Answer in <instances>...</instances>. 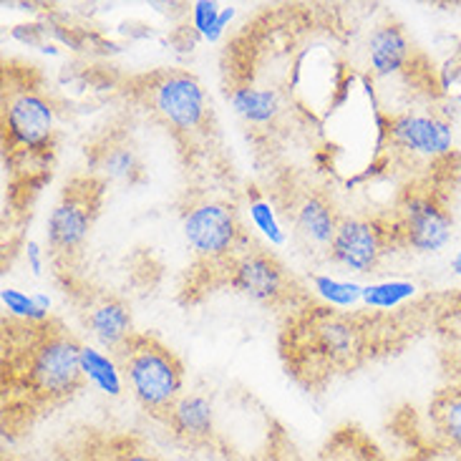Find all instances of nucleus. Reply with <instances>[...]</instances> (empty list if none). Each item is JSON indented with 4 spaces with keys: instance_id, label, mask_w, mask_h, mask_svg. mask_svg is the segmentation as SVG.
I'll return each mask as SVG.
<instances>
[{
    "instance_id": "20e7f679",
    "label": "nucleus",
    "mask_w": 461,
    "mask_h": 461,
    "mask_svg": "<svg viewBox=\"0 0 461 461\" xmlns=\"http://www.w3.org/2000/svg\"><path fill=\"white\" fill-rule=\"evenodd\" d=\"M388 225L393 245L416 252H437L451 240L454 214L438 189L409 187L401 194L399 207Z\"/></svg>"
},
{
    "instance_id": "423d86ee",
    "label": "nucleus",
    "mask_w": 461,
    "mask_h": 461,
    "mask_svg": "<svg viewBox=\"0 0 461 461\" xmlns=\"http://www.w3.org/2000/svg\"><path fill=\"white\" fill-rule=\"evenodd\" d=\"M104 187L106 185L91 172L74 176L63 187L61 200L56 202L49 217V248L56 260L71 258L86 242L91 227L99 217Z\"/></svg>"
},
{
    "instance_id": "aec40b11",
    "label": "nucleus",
    "mask_w": 461,
    "mask_h": 461,
    "mask_svg": "<svg viewBox=\"0 0 461 461\" xmlns=\"http://www.w3.org/2000/svg\"><path fill=\"white\" fill-rule=\"evenodd\" d=\"M413 285L409 283H391V285H375L363 290V298L368 305H378V308H391L406 295H411Z\"/></svg>"
},
{
    "instance_id": "4468645a",
    "label": "nucleus",
    "mask_w": 461,
    "mask_h": 461,
    "mask_svg": "<svg viewBox=\"0 0 461 461\" xmlns=\"http://www.w3.org/2000/svg\"><path fill=\"white\" fill-rule=\"evenodd\" d=\"M164 421L179 441L192 444V447H204L210 444L214 431L212 403L200 393H185L172 406V411L167 413Z\"/></svg>"
},
{
    "instance_id": "7ed1b4c3",
    "label": "nucleus",
    "mask_w": 461,
    "mask_h": 461,
    "mask_svg": "<svg viewBox=\"0 0 461 461\" xmlns=\"http://www.w3.org/2000/svg\"><path fill=\"white\" fill-rule=\"evenodd\" d=\"M113 358L139 406L164 421L172 406L185 396V368L175 350L167 348L157 338L134 333L113 353Z\"/></svg>"
},
{
    "instance_id": "39448f33",
    "label": "nucleus",
    "mask_w": 461,
    "mask_h": 461,
    "mask_svg": "<svg viewBox=\"0 0 461 461\" xmlns=\"http://www.w3.org/2000/svg\"><path fill=\"white\" fill-rule=\"evenodd\" d=\"M185 237L189 249L204 265L220 267H227L248 248V237L242 232L237 210L222 200L194 202L185 212Z\"/></svg>"
},
{
    "instance_id": "9d476101",
    "label": "nucleus",
    "mask_w": 461,
    "mask_h": 461,
    "mask_svg": "<svg viewBox=\"0 0 461 461\" xmlns=\"http://www.w3.org/2000/svg\"><path fill=\"white\" fill-rule=\"evenodd\" d=\"M393 245L391 225L374 217H340L328 258L350 273H371Z\"/></svg>"
},
{
    "instance_id": "1a4fd4ad",
    "label": "nucleus",
    "mask_w": 461,
    "mask_h": 461,
    "mask_svg": "<svg viewBox=\"0 0 461 461\" xmlns=\"http://www.w3.org/2000/svg\"><path fill=\"white\" fill-rule=\"evenodd\" d=\"M388 141L406 162L441 164L454 147V129L437 112H406L388 122Z\"/></svg>"
},
{
    "instance_id": "f257e3e1",
    "label": "nucleus",
    "mask_w": 461,
    "mask_h": 461,
    "mask_svg": "<svg viewBox=\"0 0 461 461\" xmlns=\"http://www.w3.org/2000/svg\"><path fill=\"white\" fill-rule=\"evenodd\" d=\"M11 386H18L33 406H56L84 386L81 346L61 323L28 325L25 346L5 366Z\"/></svg>"
},
{
    "instance_id": "a878e982",
    "label": "nucleus",
    "mask_w": 461,
    "mask_h": 461,
    "mask_svg": "<svg viewBox=\"0 0 461 461\" xmlns=\"http://www.w3.org/2000/svg\"><path fill=\"white\" fill-rule=\"evenodd\" d=\"M454 270H456V275H461V252L456 255V260H454Z\"/></svg>"
},
{
    "instance_id": "4be33fe9",
    "label": "nucleus",
    "mask_w": 461,
    "mask_h": 461,
    "mask_svg": "<svg viewBox=\"0 0 461 461\" xmlns=\"http://www.w3.org/2000/svg\"><path fill=\"white\" fill-rule=\"evenodd\" d=\"M230 15H232V11H225L222 15H217V8H214L212 3H197V5H194V25H197L207 38L217 36V33L222 31V25H225V21Z\"/></svg>"
},
{
    "instance_id": "393cba45",
    "label": "nucleus",
    "mask_w": 461,
    "mask_h": 461,
    "mask_svg": "<svg viewBox=\"0 0 461 461\" xmlns=\"http://www.w3.org/2000/svg\"><path fill=\"white\" fill-rule=\"evenodd\" d=\"M59 461H104V451H71V454H66V456H61Z\"/></svg>"
},
{
    "instance_id": "f3484780",
    "label": "nucleus",
    "mask_w": 461,
    "mask_h": 461,
    "mask_svg": "<svg viewBox=\"0 0 461 461\" xmlns=\"http://www.w3.org/2000/svg\"><path fill=\"white\" fill-rule=\"evenodd\" d=\"M429 411L437 437L449 449L461 451V384L438 391Z\"/></svg>"
},
{
    "instance_id": "dca6fc26",
    "label": "nucleus",
    "mask_w": 461,
    "mask_h": 461,
    "mask_svg": "<svg viewBox=\"0 0 461 461\" xmlns=\"http://www.w3.org/2000/svg\"><path fill=\"white\" fill-rule=\"evenodd\" d=\"M227 96H230V104L235 106V112L252 124H270L283 112V104H280V96L275 88L240 84V86L230 88Z\"/></svg>"
},
{
    "instance_id": "5701e85b",
    "label": "nucleus",
    "mask_w": 461,
    "mask_h": 461,
    "mask_svg": "<svg viewBox=\"0 0 461 461\" xmlns=\"http://www.w3.org/2000/svg\"><path fill=\"white\" fill-rule=\"evenodd\" d=\"M315 287H318L321 295H325L336 305H350L356 300V295H358V287L356 285L336 283V280H328V277H315Z\"/></svg>"
},
{
    "instance_id": "6e6552de",
    "label": "nucleus",
    "mask_w": 461,
    "mask_h": 461,
    "mask_svg": "<svg viewBox=\"0 0 461 461\" xmlns=\"http://www.w3.org/2000/svg\"><path fill=\"white\" fill-rule=\"evenodd\" d=\"M227 283L240 295L255 300L260 305H283L295 295V283L285 265L273 252L262 248H245L225 267Z\"/></svg>"
},
{
    "instance_id": "9b49d317",
    "label": "nucleus",
    "mask_w": 461,
    "mask_h": 461,
    "mask_svg": "<svg viewBox=\"0 0 461 461\" xmlns=\"http://www.w3.org/2000/svg\"><path fill=\"white\" fill-rule=\"evenodd\" d=\"M84 323L91 330V336L99 340L106 350H116L124 346L129 338L134 336L131 311L124 300L116 295H96L84 305Z\"/></svg>"
},
{
    "instance_id": "ddd939ff",
    "label": "nucleus",
    "mask_w": 461,
    "mask_h": 461,
    "mask_svg": "<svg viewBox=\"0 0 461 461\" xmlns=\"http://www.w3.org/2000/svg\"><path fill=\"white\" fill-rule=\"evenodd\" d=\"M91 175L99 176L101 182H119V185H134L141 176L137 147L126 134H106L99 144L91 149L88 157Z\"/></svg>"
},
{
    "instance_id": "412c9836",
    "label": "nucleus",
    "mask_w": 461,
    "mask_h": 461,
    "mask_svg": "<svg viewBox=\"0 0 461 461\" xmlns=\"http://www.w3.org/2000/svg\"><path fill=\"white\" fill-rule=\"evenodd\" d=\"M3 303L5 308L15 315H21L25 321H33V323H41V321H49V315L43 308H38L36 303L31 298L21 295L18 290H3Z\"/></svg>"
},
{
    "instance_id": "6ab92c4d",
    "label": "nucleus",
    "mask_w": 461,
    "mask_h": 461,
    "mask_svg": "<svg viewBox=\"0 0 461 461\" xmlns=\"http://www.w3.org/2000/svg\"><path fill=\"white\" fill-rule=\"evenodd\" d=\"M104 461H162L147 447H141L131 438H119L104 449Z\"/></svg>"
},
{
    "instance_id": "0eeeda50",
    "label": "nucleus",
    "mask_w": 461,
    "mask_h": 461,
    "mask_svg": "<svg viewBox=\"0 0 461 461\" xmlns=\"http://www.w3.org/2000/svg\"><path fill=\"white\" fill-rule=\"evenodd\" d=\"M141 96L149 112L176 134L200 131L210 119V106L200 81L179 68H169L147 78Z\"/></svg>"
},
{
    "instance_id": "f8f14e48",
    "label": "nucleus",
    "mask_w": 461,
    "mask_h": 461,
    "mask_svg": "<svg viewBox=\"0 0 461 461\" xmlns=\"http://www.w3.org/2000/svg\"><path fill=\"white\" fill-rule=\"evenodd\" d=\"M287 217L293 220L298 232L308 245L318 249H328L336 237L340 217L333 210V202L323 197L321 192H305L298 202L290 204Z\"/></svg>"
},
{
    "instance_id": "b1692460",
    "label": "nucleus",
    "mask_w": 461,
    "mask_h": 461,
    "mask_svg": "<svg viewBox=\"0 0 461 461\" xmlns=\"http://www.w3.org/2000/svg\"><path fill=\"white\" fill-rule=\"evenodd\" d=\"M252 214H255L258 225L265 227V232L273 237V240H277V242L283 240V235L277 232V225H275V222H273V214H270V210H267L265 204H255V210H252Z\"/></svg>"
},
{
    "instance_id": "2eb2a0df",
    "label": "nucleus",
    "mask_w": 461,
    "mask_h": 461,
    "mask_svg": "<svg viewBox=\"0 0 461 461\" xmlns=\"http://www.w3.org/2000/svg\"><path fill=\"white\" fill-rule=\"evenodd\" d=\"M411 59V43L409 36L403 33L399 23H381L375 25L374 33L368 38V61L371 71L375 76H393L401 68H406V63Z\"/></svg>"
},
{
    "instance_id": "a211bd4d",
    "label": "nucleus",
    "mask_w": 461,
    "mask_h": 461,
    "mask_svg": "<svg viewBox=\"0 0 461 461\" xmlns=\"http://www.w3.org/2000/svg\"><path fill=\"white\" fill-rule=\"evenodd\" d=\"M81 366H84V375L88 381L99 384L106 393H119V378L113 371L112 361L94 348H81Z\"/></svg>"
},
{
    "instance_id": "f03ea898",
    "label": "nucleus",
    "mask_w": 461,
    "mask_h": 461,
    "mask_svg": "<svg viewBox=\"0 0 461 461\" xmlns=\"http://www.w3.org/2000/svg\"><path fill=\"white\" fill-rule=\"evenodd\" d=\"M56 139V109L49 91L31 71L5 66L3 86V141L13 162H46Z\"/></svg>"
}]
</instances>
